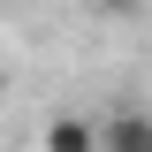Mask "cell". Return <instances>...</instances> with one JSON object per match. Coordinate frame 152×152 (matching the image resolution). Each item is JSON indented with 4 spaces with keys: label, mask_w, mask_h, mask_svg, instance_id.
I'll list each match as a JSON object with an SVG mask.
<instances>
[{
    "label": "cell",
    "mask_w": 152,
    "mask_h": 152,
    "mask_svg": "<svg viewBox=\"0 0 152 152\" xmlns=\"http://www.w3.org/2000/svg\"><path fill=\"white\" fill-rule=\"evenodd\" d=\"M38 145L46 152H99V122L91 114H53V122L38 129Z\"/></svg>",
    "instance_id": "7a4b0ae2"
},
{
    "label": "cell",
    "mask_w": 152,
    "mask_h": 152,
    "mask_svg": "<svg viewBox=\"0 0 152 152\" xmlns=\"http://www.w3.org/2000/svg\"><path fill=\"white\" fill-rule=\"evenodd\" d=\"M0 114H8V76H0Z\"/></svg>",
    "instance_id": "277c9868"
},
{
    "label": "cell",
    "mask_w": 152,
    "mask_h": 152,
    "mask_svg": "<svg viewBox=\"0 0 152 152\" xmlns=\"http://www.w3.org/2000/svg\"><path fill=\"white\" fill-rule=\"evenodd\" d=\"M99 15H137V8H145V0H91Z\"/></svg>",
    "instance_id": "3957f363"
},
{
    "label": "cell",
    "mask_w": 152,
    "mask_h": 152,
    "mask_svg": "<svg viewBox=\"0 0 152 152\" xmlns=\"http://www.w3.org/2000/svg\"><path fill=\"white\" fill-rule=\"evenodd\" d=\"M99 152H152V114L145 107H122L99 122Z\"/></svg>",
    "instance_id": "6da1fadb"
}]
</instances>
